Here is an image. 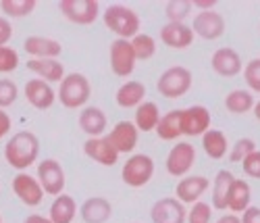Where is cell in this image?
Here are the masks:
<instances>
[{
    "instance_id": "cell-1",
    "label": "cell",
    "mask_w": 260,
    "mask_h": 223,
    "mask_svg": "<svg viewBox=\"0 0 260 223\" xmlns=\"http://www.w3.org/2000/svg\"><path fill=\"white\" fill-rule=\"evenodd\" d=\"M40 154V140L34 131H17L15 136H11V140L5 146V159L7 163L17 169L19 173L25 171L27 167H31L38 161Z\"/></svg>"
},
{
    "instance_id": "cell-2",
    "label": "cell",
    "mask_w": 260,
    "mask_h": 223,
    "mask_svg": "<svg viewBox=\"0 0 260 223\" xmlns=\"http://www.w3.org/2000/svg\"><path fill=\"white\" fill-rule=\"evenodd\" d=\"M104 25L111 30L119 40H132L140 34V17L134 9L125 5H111L104 13Z\"/></svg>"
},
{
    "instance_id": "cell-3",
    "label": "cell",
    "mask_w": 260,
    "mask_h": 223,
    "mask_svg": "<svg viewBox=\"0 0 260 223\" xmlns=\"http://www.w3.org/2000/svg\"><path fill=\"white\" fill-rule=\"evenodd\" d=\"M92 94V86L83 73H69L60 81V88L56 92V98L64 108H81L88 104Z\"/></svg>"
},
{
    "instance_id": "cell-4",
    "label": "cell",
    "mask_w": 260,
    "mask_h": 223,
    "mask_svg": "<svg viewBox=\"0 0 260 223\" xmlns=\"http://www.w3.org/2000/svg\"><path fill=\"white\" fill-rule=\"evenodd\" d=\"M191 81H193V77H191V71L187 67L175 65V67H169V69L158 77L156 90L165 98H181L189 92Z\"/></svg>"
},
{
    "instance_id": "cell-5",
    "label": "cell",
    "mask_w": 260,
    "mask_h": 223,
    "mask_svg": "<svg viewBox=\"0 0 260 223\" xmlns=\"http://www.w3.org/2000/svg\"><path fill=\"white\" fill-rule=\"evenodd\" d=\"M154 175V161L148 157V154L140 152V154H132L121 169V180L129 186V188H142L146 186Z\"/></svg>"
},
{
    "instance_id": "cell-6",
    "label": "cell",
    "mask_w": 260,
    "mask_h": 223,
    "mask_svg": "<svg viewBox=\"0 0 260 223\" xmlns=\"http://www.w3.org/2000/svg\"><path fill=\"white\" fill-rule=\"evenodd\" d=\"M58 11L64 19L77 25H90L100 15V5L96 0H60Z\"/></svg>"
},
{
    "instance_id": "cell-7",
    "label": "cell",
    "mask_w": 260,
    "mask_h": 223,
    "mask_svg": "<svg viewBox=\"0 0 260 223\" xmlns=\"http://www.w3.org/2000/svg\"><path fill=\"white\" fill-rule=\"evenodd\" d=\"M38 182L42 190H44V194L48 196L56 198L58 194H62L67 180H64V171L60 163L54 159H44L42 163H38Z\"/></svg>"
},
{
    "instance_id": "cell-8",
    "label": "cell",
    "mask_w": 260,
    "mask_h": 223,
    "mask_svg": "<svg viewBox=\"0 0 260 223\" xmlns=\"http://www.w3.org/2000/svg\"><path fill=\"white\" fill-rule=\"evenodd\" d=\"M210 129V110L202 104H193L181 110V136H204Z\"/></svg>"
},
{
    "instance_id": "cell-9",
    "label": "cell",
    "mask_w": 260,
    "mask_h": 223,
    "mask_svg": "<svg viewBox=\"0 0 260 223\" xmlns=\"http://www.w3.org/2000/svg\"><path fill=\"white\" fill-rule=\"evenodd\" d=\"M196 163V150L189 142H177L167 154V171L173 177H185Z\"/></svg>"
},
{
    "instance_id": "cell-10",
    "label": "cell",
    "mask_w": 260,
    "mask_h": 223,
    "mask_svg": "<svg viewBox=\"0 0 260 223\" xmlns=\"http://www.w3.org/2000/svg\"><path fill=\"white\" fill-rule=\"evenodd\" d=\"M13 192L25 207H38L44 200V190H42L38 177L29 175L27 171H21L13 177Z\"/></svg>"
},
{
    "instance_id": "cell-11",
    "label": "cell",
    "mask_w": 260,
    "mask_h": 223,
    "mask_svg": "<svg viewBox=\"0 0 260 223\" xmlns=\"http://www.w3.org/2000/svg\"><path fill=\"white\" fill-rule=\"evenodd\" d=\"M136 54L129 40H115L111 44V69L117 77H127L136 69Z\"/></svg>"
},
{
    "instance_id": "cell-12",
    "label": "cell",
    "mask_w": 260,
    "mask_h": 223,
    "mask_svg": "<svg viewBox=\"0 0 260 223\" xmlns=\"http://www.w3.org/2000/svg\"><path fill=\"white\" fill-rule=\"evenodd\" d=\"M150 217H152V223H185L187 211L185 205H181L175 196H167L152 205Z\"/></svg>"
},
{
    "instance_id": "cell-13",
    "label": "cell",
    "mask_w": 260,
    "mask_h": 223,
    "mask_svg": "<svg viewBox=\"0 0 260 223\" xmlns=\"http://www.w3.org/2000/svg\"><path fill=\"white\" fill-rule=\"evenodd\" d=\"M191 32L204 40H216L225 34V19L216 11H202L193 17Z\"/></svg>"
},
{
    "instance_id": "cell-14",
    "label": "cell",
    "mask_w": 260,
    "mask_h": 223,
    "mask_svg": "<svg viewBox=\"0 0 260 223\" xmlns=\"http://www.w3.org/2000/svg\"><path fill=\"white\" fill-rule=\"evenodd\" d=\"M138 136H140V131L134 125V121H119L106 136V140L113 144V148L119 154H129L138 146Z\"/></svg>"
},
{
    "instance_id": "cell-15",
    "label": "cell",
    "mask_w": 260,
    "mask_h": 223,
    "mask_svg": "<svg viewBox=\"0 0 260 223\" xmlns=\"http://www.w3.org/2000/svg\"><path fill=\"white\" fill-rule=\"evenodd\" d=\"M208 188H210L208 177H204V175H185L183 180L177 184L175 198L181 205H196L200 200V196Z\"/></svg>"
},
{
    "instance_id": "cell-16",
    "label": "cell",
    "mask_w": 260,
    "mask_h": 223,
    "mask_svg": "<svg viewBox=\"0 0 260 223\" xmlns=\"http://www.w3.org/2000/svg\"><path fill=\"white\" fill-rule=\"evenodd\" d=\"M23 94L27 98V102L38 108V110H46L54 104L56 100V92L52 90V86L44 79H29L23 88Z\"/></svg>"
},
{
    "instance_id": "cell-17",
    "label": "cell",
    "mask_w": 260,
    "mask_h": 223,
    "mask_svg": "<svg viewBox=\"0 0 260 223\" xmlns=\"http://www.w3.org/2000/svg\"><path fill=\"white\" fill-rule=\"evenodd\" d=\"M210 65H212L214 73H219L221 77H235L237 73H242V69H244V63H242L240 52L233 50V48H219L212 54Z\"/></svg>"
},
{
    "instance_id": "cell-18",
    "label": "cell",
    "mask_w": 260,
    "mask_h": 223,
    "mask_svg": "<svg viewBox=\"0 0 260 223\" xmlns=\"http://www.w3.org/2000/svg\"><path fill=\"white\" fill-rule=\"evenodd\" d=\"M83 152L85 157H90L92 161L104 165V167H113L119 161V152L113 148V144L106 140V136L102 138H88L83 144Z\"/></svg>"
},
{
    "instance_id": "cell-19",
    "label": "cell",
    "mask_w": 260,
    "mask_h": 223,
    "mask_svg": "<svg viewBox=\"0 0 260 223\" xmlns=\"http://www.w3.org/2000/svg\"><path fill=\"white\" fill-rule=\"evenodd\" d=\"M23 50L31 59H58L62 52V46L58 40H52L46 36H29L23 42Z\"/></svg>"
},
{
    "instance_id": "cell-20",
    "label": "cell",
    "mask_w": 260,
    "mask_h": 223,
    "mask_svg": "<svg viewBox=\"0 0 260 223\" xmlns=\"http://www.w3.org/2000/svg\"><path fill=\"white\" fill-rule=\"evenodd\" d=\"M79 215L85 223H106L113 215V205L104 196H92L83 200L79 207Z\"/></svg>"
},
{
    "instance_id": "cell-21",
    "label": "cell",
    "mask_w": 260,
    "mask_h": 223,
    "mask_svg": "<svg viewBox=\"0 0 260 223\" xmlns=\"http://www.w3.org/2000/svg\"><path fill=\"white\" fill-rule=\"evenodd\" d=\"M160 40L169 48L183 50L193 42V32L187 23H167L160 30Z\"/></svg>"
},
{
    "instance_id": "cell-22",
    "label": "cell",
    "mask_w": 260,
    "mask_h": 223,
    "mask_svg": "<svg viewBox=\"0 0 260 223\" xmlns=\"http://www.w3.org/2000/svg\"><path fill=\"white\" fill-rule=\"evenodd\" d=\"M106 115L104 110L98 106H83V110L79 113V127L88 133L90 138H102L106 131Z\"/></svg>"
},
{
    "instance_id": "cell-23",
    "label": "cell",
    "mask_w": 260,
    "mask_h": 223,
    "mask_svg": "<svg viewBox=\"0 0 260 223\" xmlns=\"http://www.w3.org/2000/svg\"><path fill=\"white\" fill-rule=\"evenodd\" d=\"M27 69L36 73L40 79H44L48 83L52 81H62L64 77V67L58 59H29L27 61Z\"/></svg>"
},
{
    "instance_id": "cell-24",
    "label": "cell",
    "mask_w": 260,
    "mask_h": 223,
    "mask_svg": "<svg viewBox=\"0 0 260 223\" xmlns=\"http://www.w3.org/2000/svg\"><path fill=\"white\" fill-rule=\"evenodd\" d=\"M146 96V86L138 79H129L125 81L119 90H117V104L123 108H138L144 102Z\"/></svg>"
},
{
    "instance_id": "cell-25",
    "label": "cell",
    "mask_w": 260,
    "mask_h": 223,
    "mask_svg": "<svg viewBox=\"0 0 260 223\" xmlns=\"http://www.w3.org/2000/svg\"><path fill=\"white\" fill-rule=\"evenodd\" d=\"M75 215H77V205L73 196H67V194H58L52 200L48 211V219L52 223H73Z\"/></svg>"
},
{
    "instance_id": "cell-26",
    "label": "cell",
    "mask_w": 260,
    "mask_h": 223,
    "mask_svg": "<svg viewBox=\"0 0 260 223\" xmlns=\"http://www.w3.org/2000/svg\"><path fill=\"white\" fill-rule=\"evenodd\" d=\"M252 198V188L246 180H233L229 196H227V209L233 213H244L250 207Z\"/></svg>"
},
{
    "instance_id": "cell-27",
    "label": "cell",
    "mask_w": 260,
    "mask_h": 223,
    "mask_svg": "<svg viewBox=\"0 0 260 223\" xmlns=\"http://www.w3.org/2000/svg\"><path fill=\"white\" fill-rule=\"evenodd\" d=\"M160 121V110L156 106V102H150V100H144L138 108H136V121L134 125L138 127V131H154L156 125Z\"/></svg>"
},
{
    "instance_id": "cell-28",
    "label": "cell",
    "mask_w": 260,
    "mask_h": 223,
    "mask_svg": "<svg viewBox=\"0 0 260 223\" xmlns=\"http://www.w3.org/2000/svg\"><path fill=\"white\" fill-rule=\"evenodd\" d=\"M233 173L227 171V169H221L214 177V184H212V207L219 209V211H225L227 209V196H229V190H231V184H233Z\"/></svg>"
},
{
    "instance_id": "cell-29",
    "label": "cell",
    "mask_w": 260,
    "mask_h": 223,
    "mask_svg": "<svg viewBox=\"0 0 260 223\" xmlns=\"http://www.w3.org/2000/svg\"><path fill=\"white\" fill-rule=\"evenodd\" d=\"M158 133L160 140H167V142H173L181 136V110H169L165 113L154 129Z\"/></svg>"
},
{
    "instance_id": "cell-30",
    "label": "cell",
    "mask_w": 260,
    "mask_h": 223,
    "mask_svg": "<svg viewBox=\"0 0 260 223\" xmlns=\"http://www.w3.org/2000/svg\"><path fill=\"white\" fill-rule=\"evenodd\" d=\"M202 148H204V152L208 154L210 159L219 161V159H223L225 154H227L229 144H227V138H225L223 131H219V129H208L204 136H202Z\"/></svg>"
},
{
    "instance_id": "cell-31",
    "label": "cell",
    "mask_w": 260,
    "mask_h": 223,
    "mask_svg": "<svg viewBox=\"0 0 260 223\" xmlns=\"http://www.w3.org/2000/svg\"><path fill=\"white\" fill-rule=\"evenodd\" d=\"M254 104H256L254 102V96L248 90H233L225 98V106H227L229 113H233V115L250 113V110L254 108Z\"/></svg>"
},
{
    "instance_id": "cell-32",
    "label": "cell",
    "mask_w": 260,
    "mask_h": 223,
    "mask_svg": "<svg viewBox=\"0 0 260 223\" xmlns=\"http://www.w3.org/2000/svg\"><path fill=\"white\" fill-rule=\"evenodd\" d=\"M129 42H132V48H134V54H136L138 61H148V59H152L154 52H156V40L152 36H148V34H138Z\"/></svg>"
},
{
    "instance_id": "cell-33",
    "label": "cell",
    "mask_w": 260,
    "mask_h": 223,
    "mask_svg": "<svg viewBox=\"0 0 260 223\" xmlns=\"http://www.w3.org/2000/svg\"><path fill=\"white\" fill-rule=\"evenodd\" d=\"M191 0H171L165 5V15L169 23H185V19L191 15Z\"/></svg>"
},
{
    "instance_id": "cell-34",
    "label": "cell",
    "mask_w": 260,
    "mask_h": 223,
    "mask_svg": "<svg viewBox=\"0 0 260 223\" xmlns=\"http://www.w3.org/2000/svg\"><path fill=\"white\" fill-rule=\"evenodd\" d=\"M36 0H3L0 3V11L5 13V17H27L36 11Z\"/></svg>"
},
{
    "instance_id": "cell-35",
    "label": "cell",
    "mask_w": 260,
    "mask_h": 223,
    "mask_svg": "<svg viewBox=\"0 0 260 223\" xmlns=\"http://www.w3.org/2000/svg\"><path fill=\"white\" fill-rule=\"evenodd\" d=\"M258 150L256 148V142L252 138H240L233 146H231V152H229V159L233 163H244V159H248L250 154Z\"/></svg>"
},
{
    "instance_id": "cell-36",
    "label": "cell",
    "mask_w": 260,
    "mask_h": 223,
    "mask_svg": "<svg viewBox=\"0 0 260 223\" xmlns=\"http://www.w3.org/2000/svg\"><path fill=\"white\" fill-rule=\"evenodd\" d=\"M19 67V52L11 46H0V73H13Z\"/></svg>"
},
{
    "instance_id": "cell-37",
    "label": "cell",
    "mask_w": 260,
    "mask_h": 223,
    "mask_svg": "<svg viewBox=\"0 0 260 223\" xmlns=\"http://www.w3.org/2000/svg\"><path fill=\"white\" fill-rule=\"evenodd\" d=\"M19 96V88L13 79H0V108H7L15 104Z\"/></svg>"
},
{
    "instance_id": "cell-38",
    "label": "cell",
    "mask_w": 260,
    "mask_h": 223,
    "mask_svg": "<svg viewBox=\"0 0 260 223\" xmlns=\"http://www.w3.org/2000/svg\"><path fill=\"white\" fill-rule=\"evenodd\" d=\"M210 217H212V209L210 205L202 203L198 200L196 205H191V209L187 211V223H210Z\"/></svg>"
},
{
    "instance_id": "cell-39",
    "label": "cell",
    "mask_w": 260,
    "mask_h": 223,
    "mask_svg": "<svg viewBox=\"0 0 260 223\" xmlns=\"http://www.w3.org/2000/svg\"><path fill=\"white\" fill-rule=\"evenodd\" d=\"M244 77H246V83L250 90L260 94V59H252L244 67Z\"/></svg>"
},
{
    "instance_id": "cell-40",
    "label": "cell",
    "mask_w": 260,
    "mask_h": 223,
    "mask_svg": "<svg viewBox=\"0 0 260 223\" xmlns=\"http://www.w3.org/2000/svg\"><path fill=\"white\" fill-rule=\"evenodd\" d=\"M242 167H244V173H246L248 177L260 180V150H254L248 159H244Z\"/></svg>"
},
{
    "instance_id": "cell-41",
    "label": "cell",
    "mask_w": 260,
    "mask_h": 223,
    "mask_svg": "<svg viewBox=\"0 0 260 223\" xmlns=\"http://www.w3.org/2000/svg\"><path fill=\"white\" fill-rule=\"evenodd\" d=\"M13 36V25L7 17H0V46H7V42Z\"/></svg>"
},
{
    "instance_id": "cell-42",
    "label": "cell",
    "mask_w": 260,
    "mask_h": 223,
    "mask_svg": "<svg viewBox=\"0 0 260 223\" xmlns=\"http://www.w3.org/2000/svg\"><path fill=\"white\" fill-rule=\"evenodd\" d=\"M242 223H260V207H248L242 213Z\"/></svg>"
},
{
    "instance_id": "cell-43",
    "label": "cell",
    "mask_w": 260,
    "mask_h": 223,
    "mask_svg": "<svg viewBox=\"0 0 260 223\" xmlns=\"http://www.w3.org/2000/svg\"><path fill=\"white\" fill-rule=\"evenodd\" d=\"M11 125H13V121H11L9 113H7L5 108H0V140H3L7 133L11 131Z\"/></svg>"
},
{
    "instance_id": "cell-44",
    "label": "cell",
    "mask_w": 260,
    "mask_h": 223,
    "mask_svg": "<svg viewBox=\"0 0 260 223\" xmlns=\"http://www.w3.org/2000/svg\"><path fill=\"white\" fill-rule=\"evenodd\" d=\"M191 7L193 9H200V13L202 11H214L216 0H191Z\"/></svg>"
},
{
    "instance_id": "cell-45",
    "label": "cell",
    "mask_w": 260,
    "mask_h": 223,
    "mask_svg": "<svg viewBox=\"0 0 260 223\" xmlns=\"http://www.w3.org/2000/svg\"><path fill=\"white\" fill-rule=\"evenodd\" d=\"M216 223H242V217L235 215V213H227V215L216 219Z\"/></svg>"
},
{
    "instance_id": "cell-46",
    "label": "cell",
    "mask_w": 260,
    "mask_h": 223,
    "mask_svg": "<svg viewBox=\"0 0 260 223\" xmlns=\"http://www.w3.org/2000/svg\"><path fill=\"white\" fill-rule=\"evenodd\" d=\"M23 223H52V221L48 217H44V215H29V217H25Z\"/></svg>"
},
{
    "instance_id": "cell-47",
    "label": "cell",
    "mask_w": 260,
    "mask_h": 223,
    "mask_svg": "<svg viewBox=\"0 0 260 223\" xmlns=\"http://www.w3.org/2000/svg\"><path fill=\"white\" fill-rule=\"evenodd\" d=\"M252 110H254V117H256V119L260 121V100H258V102L254 104V108H252Z\"/></svg>"
},
{
    "instance_id": "cell-48",
    "label": "cell",
    "mask_w": 260,
    "mask_h": 223,
    "mask_svg": "<svg viewBox=\"0 0 260 223\" xmlns=\"http://www.w3.org/2000/svg\"><path fill=\"white\" fill-rule=\"evenodd\" d=\"M0 223H3V215H0Z\"/></svg>"
}]
</instances>
